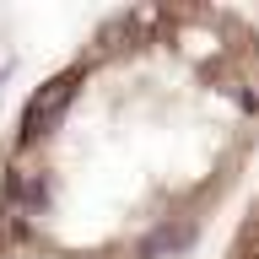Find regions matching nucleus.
<instances>
[{"label":"nucleus","instance_id":"f257e3e1","mask_svg":"<svg viewBox=\"0 0 259 259\" xmlns=\"http://www.w3.org/2000/svg\"><path fill=\"white\" fill-rule=\"evenodd\" d=\"M259 162V22L119 6L0 130V259H194Z\"/></svg>","mask_w":259,"mask_h":259},{"label":"nucleus","instance_id":"f03ea898","mask_svg":"<svg viewBox=\"0 0 259 259\" xmlns=\"http://www.w3.org/2000/svg\"><path fill=\"white\" fill-rule=\"evenodd\" d=\"M216 259H259V189L243 200V210L232 216V227H227L222 248H216Z\"/></svg>","mask_w":259,"mask_h":259}]
</instances>
